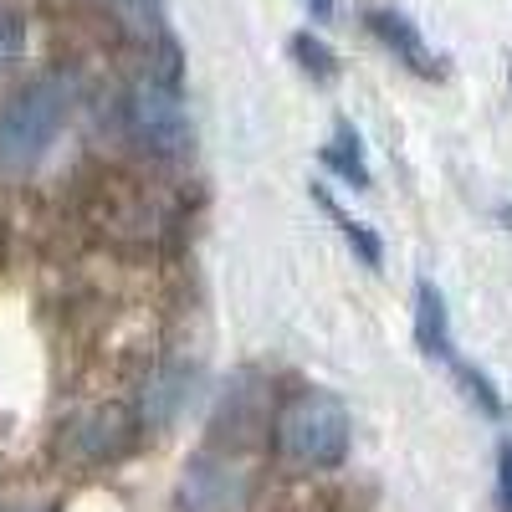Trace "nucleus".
<instances>
[{
    "label": "nucleus",
    "instance_id": "13",
    "mask_svg": "<svg viewBox=\"0 0 512 512\" xmlns=\"http://www.w3.org/2000/svg\"><path fill=\"white\" fill-rule=\"evenodd\" d=\"M303 6L313 11V21H328V16L338 11V0H303Z\"/></svg>",
    "mask_w": 512,
    "mask_h": 512
},
{
    "label": "nucleus",
    "instance_id": "6",
    "mask_svg": "<svg viewBox=\"0 0 512 512\" xmlns=\"http://www.w3.org/2000/svg\"><path fill=\"white\" fill-rule=\"evenodd\" d=\"M415 344H420V354H431V359H441L446 369H456L461 364V354H456V338H451V313H446V297H441V287L436 282H415Z\"/></svg>",
    "mask_w": 512,
    "mask_h": 512
},
{
    "label": "nucleus",
    "instance_id": "11",
    "mask_svg": "<svg viewBox=\"0 0 512 512\" xmlns=\"http://www.w3.org/2000/svg\"><path fill=\"white\" fill-rule=\"evenodd\" d=\"M21 52H26V21L11 6H0V62H11Z\"/></svg>",
    "mask_w": 512,
    "mask_h": 512
},
{
    "label": "nucleus",
    "instance_id": "10",
    "mask_svg": "<svg viewBox=\"0 0 512 512\" xmlns=\"http://www.w3.org/2000/svg\"><path fill=\"white\" fill-rule=\"evenodd\" d=\"M180 384H185V374H175V369H169V374H154V384H149V400H144L149 425H164L169 415H175V405L185 400Z\"/></svg>",
    "mask_w": 512,
    "mask_h": 512
},
{
    "label": "nucleus",
    "instance_id": "3",
    "mask_svg": "<svg viewBox=\"0 0 512 512\" xmlns=\"http://www.w3.org/2000/svg\"><path fill=\"white\" fill-rule=\"evenodd\" d=\"M123 123H128V134H134V144H144L149 154H164V159H180L195 144V123L185 113L175 77L134 82L123 98Z\"/></svg>",
    "mask_w": 512,
    "mask_h": 512
},
{
    "label": "nucleus",
    "instance_id": "2",
    "mask_svg": "<svg viewBox=\"0 0 512 512\" xmlns=\"http://www.w3.org/2000/svg\"><path fill=\"white\" fill-rule=\"evenodd\" d=\"M72 108V88L62 77H36L0 108V175H26L52 154Z\"/></svg>",
    "mask_w": 512,
    "mask_h": 512
},
{
    "label": "nucleus",
    "instance_id": "5",
    "mask_svg": "<svg viewBox=\"0 0 512 512\" xmlns=\"http://www.w3.org/2000/svg\"><path fill=\"white\" fill-rule=\"evenodd\" d=\"M246 492H251L246 472L231 461H216V456H195L180 482V502L190 512H236L246 502Z\"/></svg>",
    "mask_w": 512,
    "mask_h": 512
},
{
    "label": "nucleus",
    "instance_id": "8",
    "mask_svg": "<svg viewBox=\"0 0 512 512\" xmlns=\"http://www.w3.org/2000/svg\"><path fill=\"white\" fill-rule=\"evenodd\" d=\"M323 164L333 169V175H344L354 190H369V185H374V169H369V159H364V144H359V134H354L349 123L333 128V144L323 149Z\"/></svg>",
    "mask_w": 512,
    "mask_h": 512
},
{
    "label": "nucleus",
    "instance_id": "7",
    "mask_svg": "<svg viewBox=\"0 0 512 512\" xmlns=\"http://www.w3.org/2000/svg\"><path fill=\"white\" fill-rule=\"evenodd\" d=\"M313 200L323 205V216L338 226V236H344V241L354 246V256H359L364 267H379V262H384V246H379V236H374L364 221H354L349 210H344V205H338V200L328 195V185H313Z\"/></svg>",
    "mask_w": 512,
    "mask_h": 512
},
{
    "label": "nucleus",
    "instance_id": "9",
    "mask_svg": "<svg viewBox=\"0 0 512 512\" xmlns=\"http://www.w3.org/2000/svg\"><path fill=\"white\" fill-rule=\"evenodd\" d=\"M287 52H292L297 67H303V77H313V82H333V77H338V57H333V47H328L323 36H313V31H292Z\"/></svg>",
    "mask_w": 512,
    "mask_h": 512
},
{
    "label": "nucleus",
    "instance_id": "1",
    "mask_svg": "<svg viewBox=\"0 0 512 512\" xmlns=\"http://www.w3.org/2000/svg\"><path fill=\"white\" fill-rule=\"evenodd\" d=\"M354 441V415L349 405L328 395V390H303L292 395L277 420H272V446L287 466L297 472H328V466H344Z\"/></svg>",
    "mask_w": 512,
    "mask_h": 512
},
{
    "label": "nucleus",
    "instance_id": "12",
    "mask_svg": "<svg viewBox=\"0 0 512 512\" xmlns=\"http://www.w3.org/2000/svg\"><path fill=\"white\" fill-rule=\"evenodd\" d=\"M497 492H502V507L512 512V441L497 451Z\"/></svg>",
    "mask_w": 512,
    "mask_h": 512
},
{
    "label": "nucleus",
    "instance_id": "4",
    "mask_svg": "<svg viewBox=\"0 0 512 512\" xmlns=\"http://www.w3.org/2000/svg\"><path fill=\"white\" fill-rule=\"evenodd\" d=\"M364 31H369L405 72H415V77H425V82L446 77L441 57L431 52V41L420 36V26H415L405 11H395V6H369V11H364Z\"/></svg>",
    "mask_w": 512,
    "mask_h": 512
}]
</instances>
